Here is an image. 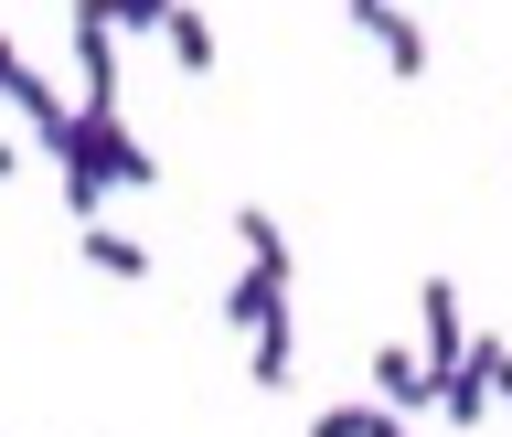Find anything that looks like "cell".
I'll return each instance as SVG.
<instances>
[{"instance_id":"8","label":"cell","mask_w":512,"mask_h":437,"mask_svg":"<svg viewBox=\"0 0 512 437\" xmlns=\"http://www.w3.org/2000/svg\"><path fill=\"white\" fill-rule=\"evenodd\" d=\"M427 406H438L448 427H480V416H491V374H480V352H459V363H448Z\"/></svg>"},{"instance_id":"15","label":"cell","mask_w":512,"mask_h":437,"mask_svg":"<svg viewBox=\"0 0 512 437\" xmlns=\"http://www.w3.org/2000/svg\"><path fill=\"white\" fill-rule=\"evenodd\" d=\"M11 171H22V150H11V139H0V182H11Z\"/></svg>"},{"instance_id":"12","label":"cell","mask_w":512,"mask_h":437,"mask_svg":"<svg viewBox=\"0 0 512 437\" xmlns=\"http://www.w3.org/2000/svg\"><path fill=\"white\" fill-rule=\"evenodd\" d=\"M246 374L267 384V395H278V384L299 374V342H288V310H278V320H256V331H246Z\"/></svg>"},{"instance_id":"10","label":"cell","mask_w":512,"mask_h":437,"mask_svg":"<svg viewBox=\"0 0 512 437\" xmlns=\"http://www.w3.org/2000/svg\"><path fill=\"white\" fill-rule=\"evenodd\" d=\"M160 43H171V64H182V75H214V22H203V11H192V0H171V11H160Z\"/></svg>"},{"instance_id":"14","label":"cell","mask_w":512,"mask_h":437,"mask_svg":"<svg viewBox=\"0 0 512 437\" xmlns=\"http://www.w3.org/2000/svg\"><path fill=\"white\" fill-rule=\"evenodd\" d=\"M160 11H171V0H96L107 32H160Z\"/></svg>"},{"instance_id":"5","label":"cell","mask_w":512,"mask_h":437,"mask_svg":"<svg viewBox=\"0 0 512 437\" xmlns=\"http://www.w3.org/2000/svg\"><path fill=\"white\" fill-rule=\"evenodd\" d=\"M0 107H11V118H22L32 139H43V150H54V128L75 118V107H64V96H54V86H43V75L22 64V43H11V32H0Z\"/></svg>"},{"instance_id":"2","label":"cell","mask_w":512,"mask_h":437,"mask_svg":"<svg viewBox=\"0 0 512 437\" xmlns=\"http://www.w3.org/2000/svg\"><path fill=\"white\" fill-rule=\"evenodd\" d=\"M342 11H352V32L384 54V75H406V86L427 75V22H416L406 0H342Z\"/></svg>"},{"instance_id":"1","label":"cell","mask_w":512,"mask_h":437,"mask_svg":"<svg viewBox=\"0 0 512 437\" xmlns=\"http://www.w3.org/2000/svg\"><path fill=\"white\" fill-rule=\"evenodd\" d=\"M54 171H64V214L96 224V203L107 192H150L160 160L128 139V118H96V107H75V118L54 128Z\"/></svg>"},{"instance_id":"3","label":"cell","mask_w":512,"mask_h":437,"mask_svg":"<svg viewBox=\"0 0 512 437\" xmlns=\"http://www.w3.org/2000/svg\"><path fill=\"white\" fill-rule=\"evenodd\" d=\"M64 32H75V86H86V107L118 118V32L96 22V0H64Z\"/></svg>"},{"instance_id":"4","label":"cell","mask_w":512,"mask_h":437,"mask_svg":"<svg viewBox=\"0 0 512 437\" xmlns=\"http://www.w3.org/2000/svg\"><path fill=\"white\" fill-rule=\"evenodd\" d=\"M459 352H470V310H459V278H427V288H416V363H427V374H448Z\"/></svg>"},{"instance_id":"11","label":"cell","mask_w":512,"mask_h":437,"mask_svg":"<svg viewBox=\"0 0 512 437\" xmlns=\"http://www.w3.org/2000/svg\"><path fill=\"white\" fill-rule=\"evenodd\" d=\"M288 310V278H267V267H235V288H224V320L235 331H256V320Z\"/></svg>"},{"instance_id":"13","label":"cell","mask_w":512,"mask_h":437,"mask_svg":"<svg viewBox=\"0 0 512 437\" xmlns=\"http://www.w3.org/2000/svg\"><path fill=\"white\" fill-rule=\"evenodd\" d=\"M470 352H480V374H491V406L512 416V342H491V331H470Z\"/></svg>"},{"instance_id":"7","label":"cell","mask_w":512,"mask_h":437,"mask_svg":"<svg viewBox=\"0 0 512 437\" xmlns=\"http://www.w3.org/2000/svg\"><path fill=\"white\" fill-rule=\"evenodd\" d=\"M235 246H246V267H267V278H299V246H288V224L267 214V203H235Z\"/></svg>"},{"instance_id":"6","label":"cell","mask_w":512,"mask_h":437,"mask_svg":"<svg viewBox=\"0 0 512 437\" xmlns=\"http://www.w3.org/2000/svg\"><path fill=\"white\" fill-rule=\"evenodd\" d=\"M427 395H438V374H427L406 342H384V352H374V406H384V416H416Z\"/></svg>"},{"instance_id":"9","label":"cell","mask_w":512,"mask_h":437,"mask_svg":"<svg viewBox=\"0 0 512 437\" xmlns=\"http://www.w3.org/2000/svg\"><path fill=\"white\" fill-rule=\"evenodd\" d=\"M75 256H86L96 278H150V246L118 235V224H75Z\"/></svg>"}]
</instances>
